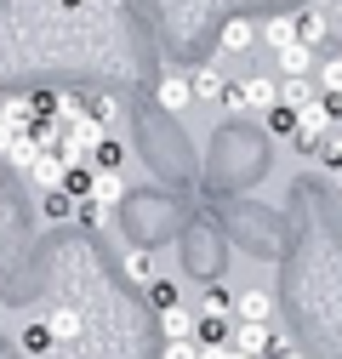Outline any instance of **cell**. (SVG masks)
<instances>
[{"instance_id": "6da1fadb", "label": "cell", "mask_w": 342, "mask_h": 359, "mask_svg": "<svg viewBox=\"0 0 342 359\" xmlns=\"http://www.w3.org/2000/svg\"><path fill=\"white\" fill-rule=\"evenodd\" d=\"M154 103H160V109H171V114L194 109V86H189V74H183V69H165V74H160V86H154Z\"/></svg>"}, {"instance_id": "7a4b0ae2", "label": "cell", "mask_w": 342, "mask_h": 359, "mask_svg": "<svg viewBox=\"0 0 342 359\" xmlns=\"http://www.w3.org/2000/svg\"><path fill=\"white\" fill-rule=\"evenodd\" d=\"M240 325H274V291L268 285H251V291H240Z\"/></svg>"}, {"instance_id": "4316f807", "label": "cell", "mask_w": 342, "mask_h": 359, "mask_svg": "<svg viewBox=\"0 0 342 359\" xmlns=\"http://www.w3.org/2000/svg\"><path fill=\"white\" fill-rule=\"evenodd\" d=\"M125 274L143 280V285H154V262H149V251H132V257H125Z\"/></svg>"}, {"instance_id": "8fae6325", "label": "cell", "mask_w": 342, "mask_h": 359, "mask_svg": "<svg viewBox=\"0 0 342 359\" xmlns=\"http://www.w3.org/2000/svg\"><path fill=\"white\" fill-rule=\"evenodd\" d=\"M251 46H256V29L245 18H228L223 23V52H251Z\"/></svg>"}, {"instance_id": "5b68a950", "label": "cell", "mask_w": 342, "mask_h": 359, "mask_svg": "<svg viewBox=\"0 0 342 359\" xmlns=\"http://www.w3.org/2000/svg\"><path fill=\"white\" fill-rule=\"evenodd\" d=\"M325 34H331V23H325V12H320V6H314V12H296V46L320 52V46H325Z\"/></svg>"}, {"instance_id": "ffe728a7", "label": "cell", "mask_w": 342, "mask_h": 359, "mask_svg": "<svg viewBox=\"0 0 342 359\" xmlns=\"http://www.w3.org/2000/svg\"><path fill=\"white\" fill-rule=\"evenodd\" d=\"M29 109H34V126H40V120H57L63 97H57V92H46V86H40V92H29Z\"/></svg>"}, {"instance_id": "d4e9b609", "label": "cell", "mask_w": 342, "mask_h": 359, "mask_svg": "<svg viewBox=\"0 0 342 359\" xmlns=\"http://www.w3.org/2000/svg\"><path fill=\"white\" fill-rule=\"evenodd\" d=\"M296 126H303V120H296L291 109H268V131H274V137H296Z\"/></svg>"}, {"instance_id": "7402d4cb", "label": "cell", "mask_w": 342, "mask_h": 359, "mask_svg": "<svg viewBox=\"0 0 342 359\" xmlns=\"http://www.w3.org/2000/svg\"><path fill=\"white\" fill-rule=\"evenodd\" d=\"M314 160H320L325 171H336V165H342V126H336V131H331V137H325V143L314 149Z\"/></svg>"}, {"instance_id": "484cf974", "label": "cell", "mask_w": 342, "mask_h": 359, "mask_svg": "<svg viewBox=\"0 0 342 359\" xmlns=\"http://www.w3.org/2000/svg\"><path fill=\"white\" fill-rule=\"evenodd\" d=\"M320 86H325V97H342V57H325V69H320Z\"/></svg>"}, {"instance_id": "7c38bea8", "label": "cell", "mask_w": 342, "mask_h": 359, "mask_svg": "<svg viewBox=\"0 0 342 359\" xmlns=\"http://www.w3.org/2000/svg\"><path fill=\"white\" fill-rule=\"evenodd\" d=\"M308 69H314V52L308 46H285L280 52V74L285 80H308Z\"/></svg>"}, {"instance_id": "30bf717a", "label": "cell", "mask_w": 342, "mask_h": 359, "mask_svg": "<svg viewBox=\"0 0 342 359\" xmlns=\"http://www.w3.org/2000/svg\"><path fill=\"white\" fill-rule=\"evenodd\" d=\"M63 171H69V160H63V154L52 149V154H40V160H34V171H29V177H34V183H40V189L52 194V189L63 183Z\"/></svg>"}, {"instance_id": "83f0119b", "label": "cell", "mask_w": 342, "mask_h": 359, "mask_svg": "<svg viewBox=\"0 0 342 359\" xmlns=\"http://www.w3.org/2000/svg\"><path fill=\"white\" fill-rule=\"evenodd\" d=\"M160 359H205V353H200V342H165Z\"/></svg>"}, {"instance_id": "f1b7e54d", "label": "cell", "mask_w": 342, "mask_h": 359, "mask_svg": "<svg viewBox=\"0 0 342 359\" xmlns=\"http://www.w3.org/2000/svg\"><path fill=\"white\" fill-rule=\"evenodd\" d=\"M80 217L92 222V229H103V222H109V205H97V200H86V205H80Z\"/></svg>"}, {"instance_id": "d6986e66", "label": "cell", "mask_w": 342, "mask_h": 359, "mask_svg": "<svg viewBox=\"0 0 342 359\" xmlns=\"http://www.w3.org/2000/svg\"><path fill=\"white\" fill-rule=\"evenodd\" d=\"M228 308H234V297H228V285H211V291H205V302H200V320H223Z\"/></svg>"}, {"instance_id": "ba28073f", "label": "cell", "mask_w": 342, "mask_h": 359, "mask_svg": "<svg viewBox=\"0 0 342 359\" xmlns=\"http://www.w3.org/2000/svg\"><path fill=\"white\" fill-rule=\"evenodd\" d=\"M160 331H165V342H194L200 320H194L189 308H171V313H160Z\"/></svg>"}, {"instance_id": "1f68e13d", "label": "cell", "mask_w": 342, "mask_h": 359, "mask_svg": "<svg viewBox=\"0 0 342 359\" xmlns=\"http://www.w3.org/2000/svg\"><path fill=\"white\" fill-rule=\"evenodd\" d=\"M57 6H63V12H74V6H86V0H57Z\"/></svg>"}, {"instance_id": "44dd1931", "label": "cell", "mask_w": 342, "mask_h": 359, "mask_svg": "<svg viewBox=\"0 0 342 359\" xmlns=\"http://www.w3.org/2000/svg\"><path fill=\"white\" fill-rule=\"evenodd\" d=\"M149 302H154V313L183 308V302H177V285H171V280H154V285H149Z\"/></svg>"}, {"instance_id": "277c9868", "label": "cell", "mask_w": 342, "mask_h": 359, "mask_svg": "<svg viewBox=\"0 0 342 359\" xmlns=\"http://www.w3.org/2000/svg\"><path fill=\"white\" fill-rule=\"evenodd\" d=\"M240 97H245V109H280V86L268 80V74H251V80H240Z\"/></svg>"}, {"instance_id": "4dcf8cb0", "label": "cell", "mask_w": 342, "mask_h": 359, "mask_svg": "<svg viewBox=\"0 0 342 359\" xmlns=\"http://www.w3.org/2000/svg\"><path fill=\"white\" fill-rule=\"evenodd\" d=\"M12 137H18V131H12L6 120H0V160H6V154H12Z\"/></svg>"}, {"instance_id": "9a60e30c", "label": "cell", "mask_w": 342, "mask_h": 359, "mask_svg": "<svg viewBox=\"0 0 342 359\" xmlns=\"http://www.w3.org/2000/svg\"><path fill=\"white\" fill-rule=\"evenodd\" d=\"M18 348H23L29 359H40V353H46V348H52V331H46V320H40V325H23V331H18Z\"/></svg>"}, {"instance_id": "52a82bcc", "label": "cell", "mask_w": 342, "mask_h": 359, "mask_svg": "<svg viewBox=\"0 0 342 359\" xmlns=\"http://www.w3.org/2000/svg\"><path fill=\"white\" fill-rule=\"evenodd\" d=\"M92 189H97V177L86 171V165H69V171H63V183H57V194H69V200H74V211L92 200Z\"/></svg>"}, {"instance_id": "2e32d148", "label": "cell", "mask_w": 342, "mask_h": 359, "mask_svg": "<svg viewBox=\"0 0 342 359\" xmlns=\"http://www.w3.org/2000/svg\"><path fill=\"white\" fill-rule=\"evenodd\" d=\"M46 331H52V342H74L80 337V313L74 308H57L52 320H46Z\"/></svg>"}, {"instance_id": "9c48e42d", "label": "cell", "mask_w": 342, "mask_h": 359, "mask_svg": "<svg viewBox=\"0 0 342 359\" xmlns=\"http://www.w3.org/2000/svg\"><path fill=\"white\" fill-rule=\"evenodd\" d=\"M189 86H194V103H205V97H223V74H217V63H200L194 74H189Z\"/></svg>"}, {"instance_id": "4fadbf2b", "label": "cell", "mask_w": 342, "mask_h": 359, "mask_svg": "<svg viewBox=\"0 0 342 359\" xmlns=\"http://www.w3.org/2000/svg\"><path fill=\"white\" fill-rule=\"evenodd\" d=\"M92 177H97V189H92V200H97V205H120V200H125L120 171H92Z\"/></svg>"}, {"instance_id": "3957f363", "label": "cell", "mask_w": 342, "mask_h": 359, "mask_svg": "<svg viewBox=\"0 0 342 359\" xmlns=\"http://www.w3.org/2000/svg\"><path fill=\"white\" fill-rule=\"evenodd\" d=\"M268 331H274V325H234V331H228V348H234L240 359H268Z\"/></svg>"}, {"instance_id": "836d02e7", "label": "cell", "mask_w": 342, "mask_h": 359, "mask_svg": "<svg viewBox=\"0 0 342 359\" xmlns=\"http://www.w3.org/2000/svg\"><path fill=\"white\" fill-rule=\"evenodd\" d=\"M285 359H303V353H285Z\"/></svg>"}, {"instance_id": "cb8c5ba5", "label": "cell", "mask_w": 342, "mask_h": 359, "mask_svg": "<svg viewBox=\"0 0 342 359\" xmlns=\"http://www.w3.org/2000/svg\"><path fill=\"white\" fill-rule=\"evenodd\" d=\"M40 211H46V222H63V217H74V200H69V194H57V189H52V194H46V200H40Z\"/></svg>"}, {"instance_id": "5bb4252c", "label": "cell", "mask_w": 342, "mask_h": 359, "mask_svg": "<svg viewBox=\"0 0 342 359\" xmlns=\"http://www.w3.org/2000/svg\"><path fill=\"white\" fill-rule=\"evenodd\" d=\"M18 171H34V160H40V143H34V131H18L12 137V154H6Z\"/></svg>"}, {"instance_id": "ac0fdd59", "label": "cell", "mask_w": 342, "mask_h": 359, "mask_svg": "<svg viewBox=\"0 0 342 359\" xmlns=\"http://www.w3.org/2000/svg\"><path fill=\"white\" fill-rule=\"evenodd\" d=\"M86 114H92V120L109 131V126H114V114H120V103H114L109 92H92V97H86Z\"/></svg>"}, {"instance_id": "8992f818", "label": "cell", "mask_w": 342, "mask_h": 359, "mask_svg": "<svg viewBox=\"0 0 342 359\" xmlns=\"http://www.w3.org/2000/svg\"><path fill=\"white\" fill-rule=\"evenodd\" d=\"M314 103H320V92H314L308 80H285V86H280V109H291L296 120H303V114H308Z\"/></svg>"}, {"instance_id": "f546056e", "label": "cell", "mask_w": 342, "mask_h": 359, "mask_svg": "<svg viewBox=\"0 0 342 359\" xmlns=\"http://www.w3.org/2000/svg\"><path fill=\"white\" fill-rule=\"evenodd\" d=\"M223 109H228V114H245V97H240V86H223Z\"/></svg>"}, {"instance_id": "d6a6232c", "label": "cell", "mask_w": 342, "mask_h": 359, "mask_svg": "<svg viewBox=\"0 0 342 359\" xmlns=\"http://www.w3.org/2000/svg\"><path fill=\"white\" fill-rule=\"evenodd\" d=\"M336 183H342V165H336Z\"/></svg>"}, {"instance_id": "603a6c76", "label": "cell", "mask_w": 342, "mask_h": 359, "mask_svg": "<svg viewBox=\"0 0 342 359\" xmlns=\"http://www.w3.org/2000/svg\"><path fill=\"white\" fill-rule=\"evenodd\" d=\"M120 160H125V149H120L114 137H103V149L92 154V171H120Z\"/></svg>"}, {"instance_id": "e0dca14e", "label": "cell", "mask_w": 342, "mask_h": 359, "mask_svg": "<svg viewBox=\"0 0 342 359\" xmlns=\"http://www.w3.org/2000/svg\"><path fill=\"white\" fill-rule=\"evenodd\" d=\"M263 40H268L274 52H285V46H296V18H274V23L263 29Z\"/></svg>"}]
</instances>
